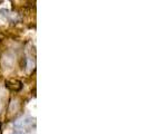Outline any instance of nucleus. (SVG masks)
Instances as JSON below:
<instances>
[{"instance_id": "f03ea898", "label": "nucleus", "mask_w": 148, "mask_h": 134, "mask_svg": "<svg viewBox=\"0 0 148 134\" xmlns=\"http://www.w3.org/2000/svg\"><path fill=\"white\" fill-rule=\"evenodd\" d=\"M0 15L2 16L5 19L8 20H15V15L12 12H10L7 9H0Z\"/></svg>"}, {"instance_id": "7ed1b4c3", "label": "nucleus", "mask_w": 148, "mask_h": 134, "mask_svg": "<svg viewBox=\"0 0 148 134\" xmlns=\"http://www.w3.org/2000/svg\"><path fill=\"white\" fill-rule=\"evenodd\" d=\"M11 134H26L25 132H22V131H16V132H14V133Z\"/></svg>"}, {"instance_id": "f257e3e1", "label": "nucleus", "mask_w": 148, "mask_h": 134, "mask_svg": "<svg viewBox=\"0 0 148 134\" xmlns=\"http://www.w3.org/2000/svg\"><path fill=\"white\" fill-rule=\"evenodd\" d=\"M32 123V119L31 117H23V119L17 121L15 123V126L18 128H23V127L29 126L30 124Z\"/></svg>"}]
</instances>
